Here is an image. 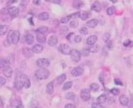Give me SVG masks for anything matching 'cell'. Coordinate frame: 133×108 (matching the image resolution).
I'll use <instances>...</instances> for the list:
<instances>
[{"mask_svg": "<svg viewBox=\"0 0 133 108\" xmlns=\"http://www.w3.org/2000/svg\"><path fill=\"white\" fill-rule=\"evenodd\" d=\"M34 76H35L36 78L41 79V80L47 79V78L49 76V71H48V69H46V68H40V69H38L37 71H35Z\"/></svg>", "mask_w": 133, "mask_h": 108, "instance_id": "6da1fadb", "label": "cell"}, {"mask_svg": "<svg viewBox=\"0 0 133 108\" xmlns=\"http://www.w3.org/2000/svg\"><path fill=\"white\" fill-rule=\"evenodd\" d=\"M70 56H71L72 61H74L75 63H78L80 61V59H81L82 54H81L80 51H78L77 49H73V50H71Z\"/></svg>", "mask_w": 133, "mask_h": 108, "instance_id": "7a4b0ae2", "label": "cell"}, {"mask_svg": "<svg viewBox=\"0 0 133 108\" xmlns=\"http://www.w3.org/2000/svg\"><path fill=\"white\" fill-rule=\"evenodd\" d=\"M36 64L37 66H39L40 68H47L50 65V63L48 59H45V58H41V59H38L36 61Z\"/></svg>", "mask_w": 133, "mask_h": 108, "instance_id": "3957f363", "label": "cell"}, {"mask_svg": "<svg viewBox=\"0 0 133 108\" xmlns=\"http://www.w3.org/2000/svg\"><path fill=\"white\" fill-rule=\"evenodd\" d=\"M59 51L62 54H64V55H70V53H71V49H70V47L68 45H66V44H62L59 47Z\"/></svg>", "mask_w": 133, "mask_h": 108, "instance_id": "277c9868", "label": "cell"}, {"mask_svg": "<svg viewBox=\"0 0 133 108\" xmlns=\"http://www.w3.org/2000/svg\"><path fill=\"white\" fill-rule=\"evenodd\" d=\"M80 97H81V99H82L83 101L88 102L89 99H90V92H89V90H88V89H83V90H81V92H80Z\"/></svg>", "mask_w": 133, "mask_h": 108, "instance_id": "5b68a950", "label": "cell"}, {"mask_svg": "<svg viewBox=\"0 0 133 108\" xmlns=\"http://www.w3.org/2000/svg\"><path fill=\"white\" fill-rule=\"evenodd\" d=\"M71 74L74 76H80L84 74V69L82 67H76L71 71Z\"/></svg>", "mask_w": 133, "mask_h": 108, "instance_id": "8992f818", "label": "cell"}, {"mask_svg": "<svg viewBox=\"0 0 133 108\" xmlns=\"http://www.w3.org/2000/svg\"><path fill=\"white\" fill-rule=\"evenodd\" d=\"M14 86L15 88L18 89V90H21L22 88L24 87L23 85V82H22V78H21V76H18L15 79V83H14Z\"/></svg>", "mask_w": 133, "mask_h": 108, "instance_id": "52a82bcc", "label": "cell"}, {"mask_svg": "<svg viewBox=\"0 0 133 108\" xmlns=\"http://www.w3.org/2000/svg\"><path fill=\"white\" fill-rule=\"evenodd\" d=\"M8 13L10 14L11 18H15L18 16L19 14V9L16 8V7H10L9 10H8Z\"/></svg>", "mask_w": 133, "mask_h": 108, "instance_id": "ba28073f", "label": "cell"}, {"mask_svg": "<svg viewBox=\"0 0 133 108\" xmlns=\"http://www.w3.org/2000/svg\"><path fill=\"white\" fill-rule=\"evenodd\" d=\"M3 74L7 77H10L12 76V68L10 66V64H7L3 67Z\"/></svg>", "mask_w": 133, "mask_h": 108, "instance_id": "9c48e42d", "label": "cell"}, {"mask_svg": "<svg viewBox=\"0 0 133 108\" xmlns=\"http://www.w3.org/2000/svg\"><path fill=\"white\" fill-rule=\"evenodd\" d=\"M12 44H17L20 40V32L19 31H13L12 36H11Z\"/></svg>", "mask_w": 133, "mask_h": 108, "instance_id": "30bf717a", "label": "cell"}, {"mask_svg": "<svg viewBox=\"0 0 133 108\" xmlns=\"http://www.w3.org/2000/svg\"><path fill=\"white\" fill-rule=\"evenodd\" d=\"M21 78H22V82H23L24 88H29L31 87V82H30V79L28 78V76H25V75H22V76H21Z\"/></svg>", "mask_w": 133, "mask_h": 108, "instance_id": "8fae6325", "label": "cell"}, {"mask_svg": "<svg viewBox=\"0 0 133 108\" xmlns=\"http://www.w3.org/2000/svg\"><path fill=\"white\" fill-rule=\"evenodd\" d=\"M33 53H41L44 49V47L41 45V44H35L33 46Z\"/></svg>", "mask_w": 133, "mask_h": 108, "instance_id": "7c38bea8", "label": "cell"}, {"mask_svg": "<svg viewBox=\"0 0 133 108\" xmlns=\"http://www.w3.org/2000/svg\"><path fill=\"white\" fill-rule=\"evenodd\" d=\"M33 40H34V37L31 33H26L25 34V42L28 45H32L33 43Z\"/></svg>", "mask_w": 133, "mask_h": 108, "instance_id": "4fadbf2b", "label": "cell"}, {"mask_svg": "<svg viewBox=\"0 0 133 108\" xmlns=\"http://www.w3.org/2000/svg\"><path fill=\"white\" fill-rule=\"evenodd\" d=\"M22 53H23V55H24L25 57H27V58H31V57L33 55V49H30V48H23V49H22Z\"/></svg>", "mask_w": 133, "mask_h": 108, "instance_id": "5bb4252c", "label": "cell"}, {"mask_svg": "<svg viewBox=\"0 0 133 108\" xmlns=\"http://www.w3.org/2000/svg\"><path fill=\"white\" fill-rule=\"evenodd\" d=\"M57 43H58V37H57L56 35H51V36L48 38V46H50V47L55 46Z\"/></svg>", "mask_w": 133, "mask_h": 108, "instance_id": "9a60e30c", "label": "cell"}, {"mask_svg": "<svg viewBox=\"0 0 133 108\" xmlns=\"http://www.w3.org/2000/svg\"><path fill=\"white\" fill-rule=\"evenodd\" d=\"M91 10L96 11V12H100V11L101 10V6H100V2L95 1V2L92 4V6H91Z\"/></svg>", "mask_w": 133, "mask_h": 108, "instance_id": "2e32d148", "label": "cell"}, {"mask_svg": "<svg viewBox=\"0 0 133 108\" xmlns=\"http://www.w3.org/2000/svg\"><path fill=\"white\" fill-rule=\"evenodd\" d=\"M36 40L40 44H45L46 43V35H45L44 34L37 33L36 34Z\"/></svg>", "mask_w": 133, "mask_h": 108, "instance_id": "e0dca14e", "label": "cell"}, {"mask_svg": "<svg viewBox=\"0 0 133 108\" xmlns=\"http://www.w3.org/2000/svg\"><path fill=\"white\" fill-rule=\"evenodd\" d=\"M97 39H98V37L96 35H90L87 39V44L89 45V46H92V45H94V44L96 43Z\"/></svg>", "mask_w": 133, "mask_h": 108, "instance_id": "ac0fdd59", "label": "cell"}, {"mask_svg": "<svg viewBox=\"0 0 133 108\" xmlns=\"http://www.w3.org/2000/svg\"><path fill=\"white\" fill-rule=\"evenodd\" d=\"M37 18H38L40 21H47V20H48V18H49V14H48V12H41V13L38 14Z\"/></svg>", "mask_w": 133, "mask_h": 108, "instance_id": "d6986e66", "label": "cell"}, {"mask_svg": "<svg viewBox=\"0 0 133 108\" xmlns=\"http://www.w3.org/2000/svg\"><path fill=\"white\" fill-rule=\"evenodd\" d=\"M97 25H98V20H96V19L89 20V22H87V26L89 28H95Z\"/></svg>", "mask_w": 133, "mask_h": 108, "instance_id": "ffe728a7", "label": "cell"}, {"mask_svg": "<svg viewBox=\"0 0 133 108\" xmlns=\"http://www.w3.org/2000/svg\"><path fill=\"white\" fill-rule=\"evenodd\" d=\"M119 102H120V103L122 104L123 106H126L128 103V99L127 96H125V95H121L120 98H119Z\"/></svg>", "mask_w": 133, "mask_h": 108, "instance_id": "44dd1931", "label": "cell"}, {"mask_svg": "<svg viewBox=\"0 0 133 108\" xmlns=\"http://www.w3.org/2000/svg\"><path fill=\"white\" fill-rule=\"evenodd\" d=\"M53 89H54V86H53V83L52 82H50V83H48L47 87H46V91H47V93H48V94H51L52 92H53Z\"/></svg>", "mask_w": 133, "mask_h": 108, "instance_id": "7402d4cb", "label": "cell"}, {"mask_svg": "<svg viewBox=\"0 0 133 108\" xmlns=\"http://www.w3.org/2000/svg\"><path fill=\"white\" fill-rule=\"evenodd\" d=\"M12 107L23 108V105H22V103L20 100H15V101H13V103H12Z\"/></svg>", "mask_w": 133, "mask_h": 108, "instance_id": "603a6c76", "label": "cell"}, {"mask_svg": "<svg viewBox=\"0 0 133 108\" xmlns=\"http://www.w3.org/2000/svg\"><path fill=\"white\" fill-rule=\"evenodd\" d=\"M99 49H100V46L99 45H92L90 48H89V51L90 52H92V53H97L98 51H99Z\"/></svg>", "mask_w": 133, "mask_h": 108, "instance_id": "cb8c5ba5", "label": "cell"}, {"mask_svg": "<svg viewBox=\"0 0 133 108\" xmlns=\"http://www.w3.org/2000/svg\"><path fill=\"white\" fill-rule=\"evenodd\" d=\"M106 100H107L106 95H105V94H101V95H100V96L98 97L97 102H98L99 103H100V104H102V103H104L106 102Z\"/></svg>", "mask_w": 133, "mask_h": 108, "instance_id": "d4e9b609", "label": "cell"}, {"mask_svg": "<svg viewBox=\"0 0 133 108\" xmlns=\"http://www.w3.org/2000/svg\"><path fill=\"white\" fill-rule=\"evenodd\" d=\"M48 32V28L46 26H41L36 30V33H40V34H46Z\"/></svg>", "mask_w": 133, "mask_h": 108, "instance_id": "484cf974", "label": "cell"}, {"mask_svg": "<svg viewBox=\"0 0 133 108\" xmlns=\"http://www.w3.org/2000/svg\"><path fill=\"white\" fill-rule=\"evenodd\" d=\"M8 30H9V27L7 25H0V35H4L8 32Z\"/></svg>", "mask_w": 133, "mask_h": 108, "instance_id": "4316f807", "label": "cell"}, {"mask_svg": "<svg viewBox=\"0 0 133 108\" xmlns=\"http://www.w3.org/2000/svg\"><path fill=\"white\" fill-rule=\"evenodd\" d=\"M65 79H66V75H65V74H62V75L58 76L57 82H58L59 84H62V83H63V82L65 81Z\"/></svg>", "mask_w": 133, "mask_h": 108, "instance_id": "83f0119b", "label": "cell"}, {"mask_svg": "<svg viewBox=\"0 0 133 108\" xmlns=\"http://www.w3.org/2000/svg\"><path fill=\"white\" fill-rule=\"evenodd\" d=\"M14 61H15V55L13 53L10 54L9 57H8V59H7L8 64H14Z\"/></svg>", "mask_w": 133, "mask_h": 108, "instance_id": "f1b7e54d", "label": "cell"}, {"mask_svg": "<svg viewBox=\"0 0 133 108\" xmlns=\"http://www.w3.org/2000/svg\"><path fill=\"white\" fill-rule=\"evenodd\" d=\"M89 12L88 11H83L82 13H81V15H80V18H81V20H83V21H86V20H88V18L89 17Z\"/></svg>", "mask_w": 133, "mask_h": 108, "instance_id": "f546056e", "label": "cell"}, {"mask_svg": "<svg viewBox=\"0 0 133 108\" xmlns=\"http://www.w3.org/2000/svg\"><path fill=\"white\" fill-rule=\"evenodd\" d=\"M73 6L76 8V9H79L81 6H83V2L81 0H75L73 2Z\"/></svg>", "mask_w": 133, "mask_h": 108, "instance_id": "4dcf8cb0", "label": "cell"}, {"mask_svg": "<svg viewBox=\"0 0 133 108\" xmlns=\"http://www.w3.org/2000/svg\"><path fill=\"white\" fill-rule=\"evenodd\" d=\"M69 25H70L71 28H76L78 25V22L76 19H73V20H71V21L69 22Z\"/></svg>", "mask_w": 133, "mask_h": 108, "instance_id": "1f68e13d", "label": "cell"}, {"mask_svg": "<svg viewBox=\"0 0 133 108\" xmlns=\"http://www.w3.org/2000/svg\"><path fill=\"white\" fill-rule=\"evenodd\" d=\"M72 86H73V82H71V81H68V82H66V83L63 85V87H62V89H63V90H67V89L71 88H72Z\"/></svg>", "mask_w": 133, "mask_h": 108, "instance_id": "d6a6232c", "label": "cell"}, {"mask_svg": "<svg viewBox=\"0 0 133 108\" xmlns=\"http://www.w3.org/2000/svg\"><path fill=\"white\" fill-rule=\"evenodd\" d=\"M72 19V15H69V16H66V17H63L61 19V22L62 23H67L68 22H70Z\"/></svg>", "mask_w": 133, "mask_h": 108, "instance_id": "836d02e7", "label": "cell"}, {"mask_svg": "<svg viewBox=\"0 0 133 108\" xmlns=\"http://www.w3.org/2000/svg\"><path fill=\"white\" fill-rule=\"evenodd\" d=\"M99 85L97 84V83H92L91 85H90V90H92V91H98V89H99Z\"/></svg>", "mask_w": 133, "mask_h": 108, "instance_id": "e575fe53", "label": "cell"}, {"mask_svg": "<svg viewBox=\"0 0 133 108\" xmlns=\"http://www.w3.org/2000/svg\"><path fill=\"white\" fill-rule=\"evenodd\" d=\"M67 100H75L76 99V94L75 93H73V92H69V93H67L66 96H65Z\"/></svg>", "mask_w": 133, "mask_h": 108, "instance_id": "d590c367", "label": "cell"}, {"mask_svg": "<svg viewBox=\"0 0 133 108\" xmlns=\"http://www.w3.org/2000/svg\"><path fill=\"white\" fill-rule=\"evenodd\" d=\"M89 49L88 48H84L83 49H82V51H81V54H82V56H85V57H87V56H89Z\"/></svg>", "mask_w": 133, "mask_h": 108, "instance_id": "8d00e7d4", "label": "cell"}, {"mask_svg": "<svg viewBox=\"0 0 133 108\" xmlns=\"http://www.w3.org/2000/svg\"><path fill=\"white\" fill-rule=\"evenodd\" d=\"M106 12H107V14L108 15H113L114 13V7H109L108 9H107V10H106Z\"/></svg>", "mask_w": 133, "mask_h": 108, "instance_id": "74e56055", "label": "cell"}, {"mask_svg": "<svg viewBox=\"0 0 133 108\" xmlns=\"http://www.w3.org/2000/svg\"><path fill=\"white\" fill-rule=\"evenodd\" d=\"M80 34H88V33H89V30H88V28L87 27H82V28H80Z\"/></svg>", "mask_w": 133, "mask_h": 108, "instance_id": "f35d334b", "label": "cell"}, {"mask_svg": "<svg viewBox=\"0 0 133 108\" xmlns=\"http://www.w3.org/2000/svg\"><path fill=\"white\" fill-rule=\"evenodd\" d=\"M91 107L92 108H104L102 105H100V103H92Z\"/></svg>", "mask_w": 133, "mask_h": 108, "instance_id": "ab89813d", "label": "cell"}, {"mask_svg": "<svg viewBox=\"0 0 133 108\" xmlns=\"http://www.w3.org/2000/svg\"><path fill=\"white\" fill-rule=\"evenodd\" d=\"M103 40H104L105 42H108V41L110 40V34H105L103 35Z\"/></svg>", "mask_w": 133, "mask_h": 108, "instance_id": "60d3db41", "label": "cell"}, {"mask_svg": "<svg viewBox=\"0 0 133 108\" xmlns=\"http://www.w3.org/2000/svg\"><path fill=\"white\" fill-rule=\"evenodd\" d=\"M61 32H62V34H67L68 33V27L67 26H63V27H62L61 28Z\"/></svg>", "mask_w": 133, "mask_h": 108, "instance_id": "b9f144b4", "label": "cell"}, {"mask_svg": "<svg viewBox=\"0 0 133 108\" xmlns=\"http://www.w3.org/2000/svg\"><path fill=\"white\" fill-rule=\"evenodd\" d=\"M111 92L114 95H118L119 94V89L118 88H112Z\"/></svg>", "mask_w": 133, "mask_h": 108, "instance_id": "7bdbcfd3", "label": "cell"}, {"mask_svg": "<svg viewBox=\"0 0 133 108\" xmlns=\"http://www.w3.org/2000/svg\"><path fill=\"white\" fill-rule=\"evenodd\" d=\"M81 41H82V38H81L80 35H76L75 36V42L76 43H80Z\"/></svg>", "mask_w": 133, "mask_h": 108, "instance_id": "ee69618b", "label": "cell"}, {"mask_svg": "<svg viewBox=\"0 0 133 108\" xmlns=\"http://www.w3.org/2000/svg\"><path fill=\"white\" fill-rule=\"evenodd\" d=\"M124 46H126V47H131L132 46V42L130 41V40H126L125 42H124Z\"/></svg>", "mask_w": 133, "mask_h": 108, "instance_id": "f6af8a7d", "label": "cell"}, {"mask_svg": "<svg viewBox=\"0 0 133 108\" xmlns=\"http://www.w3.org/2000/svg\"><path fill=\"white\" fill-rule=\"evenodd\" d=\"M74 33H70L69 34H67V36H66V38H67V40H69V41H71L72 40V37H74Z\"/></svg>", "mask_w": 133, "mask_h": 108, "instance_id": "bcb514c9", "label": "cell"}, {"mask_svg": "<svg viewBox=\"0 0 133 108\" xmlns=\"http://www.w3.org/2000/svg\"><path fill=\"white\" fill-rule=\"evenodd\" d=\"M64 108H76V105L73 103H67V104H65Z\"/></svg>", "mask_w": 133, "mask_h": 108, "instance_id": "7dc6e473", "label": "cell"}, {"mask_svg": "<svg viewBox=\"0 0 133 108\" xmlns=\"http://www.w3.org/2000/svg\"><path fill=\"white\" fill-rule=\"evenodd\" d=\"M6 83V79L2 76H0V85H4Z\"/></svg>", "mask_w": 133, "mask_h": 108, "instance_id": "c3c4849f", "label": "cell"}, {"mask_svg": "<svg viewBox=\"0 0 133 108\" xmlns=\"http://www.w3.org/2000/svg\"><path fill=\"white\" fill-rule=\"evenodd\" d=\"M10 44L11 43L9 41V40H8V39H6V40L4 41V45H5L6 47H10Z\"/></svg>", "mask_w": 133, "mask_h": 108, "instance_id": "681fc988", "label": "cell"}, {"mask_svg": "<svg viewBox=\"0 0 133 108\" xmlns=\"http://www.w3.org/2000/svg\"><path fill=\"white\" fill-rule=\"evenodd\" d=\"M114 82H115L116 85H120V86H122L123 85V83L119 80V79H114Z\"/></svg>", "mask_w": 133, "mask_h": 108, "instance_id": "f907efd6", "label": "cell"}, {"mask_svg": "<svg viewBox=\"0 0 133 108\" xmlns=\"http://www.w3.org/2000/svg\"><path fill=\"white\" fill-rule=\"evenodd\" d=\"M107 47H108L109 49H112V48H113V42L109 40V41L107 42Z\"/></svg>", "mask_w": 133, "mask_h": 108, "instance_id": "816d5d0a", "label": "cell"}, {"mask_svg": "<svg viewBox=\"0 0 133 108\" xmlns=\"http://www.w3.org/2000/svg\"><path fill=\"white\" fill-rule=\"evenodd\" d=\"M33 4L34 5H39L40 4V0H33Z\"/></svg>", "mask_w": 133, "mask_h": 108, "instance_id": "f5cc1de1", "label": "cell"}, {"mask_svg": "<svg viewBox=\"0 0 133 108\" xmlns=\"http://www.w3.org/2000/svg\"><path fill=\"white\" fill-rule=\"evenodd\" d=\"M18 0H10L9 1V4H12V3H16Z\"/></svg>", "mask_w": 133, "mask_h": 108, "instance_id": "db71d44e", "label": "cell"}, {"mask_svg": "<svg viewBox=\"0 0 133 108\" xmlns=\"http://www.w3.org/2000/svg\"><path fill=\"white\" fill-rule=\"evenodd\" d=\"M53 3H61V0H50Z\"/></svg>", "mask_w": 133, "mask_h": 108, "instance_id": "11a10c76", "label": "cell"}, {"mask_svg": "<svg viewBox=\"0 0 133 108\" xmlns=\"http://www.w3.org/2000/svg\"><path fill=\"white\" fill-rule=\"evenodd\" d=\"M29 21H30V22H31V24H33V20H32V18H31V19H29Z\"/></svg>", "mask_w": 133, "mask_h": 108, "instance_id": "9f6ffc18", "label": "cell"}, {"mask_svg": "<svg viewBox=\"0 0 133 108\" xmlns=\"http://www.w3.org/2000/svg\"><path fill=\"white\" fill-rule=\"evenodd\" d=\"M110 1H111V2H113V3H115L117 0H110Z\"/></svg>", "mask_w": 133, "mask_h": 108, "instance_id": "6f0895ef", "label": "cell"}, {"mask_svg": "<svg viewBox=\"0 0 133 108\" xmlns=\"http://www.w3.org/2000/svg\"><path fill=\"white\" fill-rule=\"evenodd\" d=\"M46 1H49V0H46Z\"/></svg>", "mask_w": 133, "mask_h": 108, "instance_id": "680465c9", "label": "cell"}, {"mask_svg": "<svg viewBox=\"0 0 133 108\" xmlns=\"http://www.w3.org/2000/svg\"><path fill=\"white\" fill-rule=\"evenodd\" d=\"M33 108H37V107H33Z\"/></svg>", "mask_w": 133, "mask_h": 108, "instance_id": "91938a15", "label": "cell"}]
</instances>
